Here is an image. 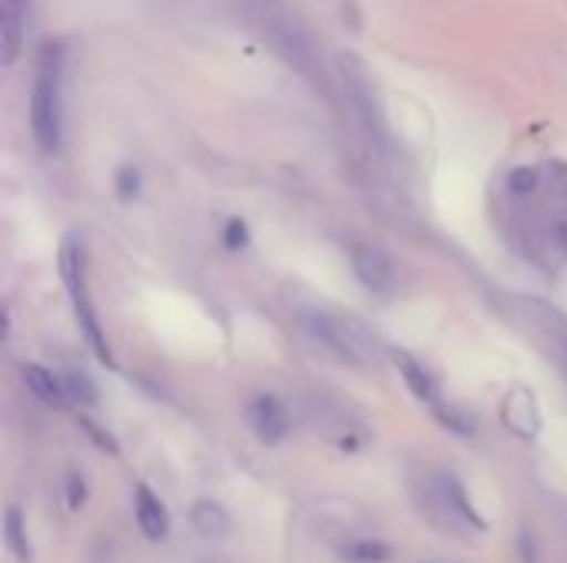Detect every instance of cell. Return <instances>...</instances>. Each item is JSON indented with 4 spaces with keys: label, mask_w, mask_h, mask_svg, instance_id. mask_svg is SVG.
<instances>
[{
    "label": "cell",
    "mask_w": 567,
    "mask_h": 563,
    "mask_svg": "<svg viewBox=\"0 0 567 563\" xmlns=\"http://www.w3.org/2000/svg\"><path fill=\"white\" fill-rule=\"evenodd\" d=\"M60 279L73 299V312H76V322L86 335V342L93 345L96 358L103 365H113V355H110V345L96 325V312L90 305V295H86V272H83V242H76V236H66L63 239V249H60Z\"/></svg>",
    "instance_id": "obj_2"
},
{
    "label": "cell",
    "mask_w": 567,
    "mask_h": 563,
    "mask_svg": "<svg viewBox=\"0 0 567 563\" xmlns=\"http://www.w3.org/2000/svg\"><path fill=\"white\" fill-rule=\"evenodd\" d=\"M23 382H27V388H30L40 402H47V405H63V402H66L63 378H56L53 372H47V368H40V365H23Z\"/></svg>",
    "instance_id": "obj_11"
},
{
    "label": "cell",
    "mask_w": 567,
    "mask_h": 563,
    "mask_svg": "<svg viewBox=\"0 0 567 563\" xmlns=\"http://www.w3.org/2000/svg\"><path fill=\"white\" fill-rule=\"evenodd\" d=\"M339 73H342V86H346V96L359 116V123L365 126V133L372 139H385V119H382V110H379V100H375V90L365 76V70L352 60V56H342L339 60Z\"/></svg>",
    "instance_id": "obj_5"
},
{
    "label": "cell",
    "mask_w": 567,
    "mask_h": 563,
    "mask_svg": "<svg viewBox=\"0 0 567 563\" xmlns=\"http://www.w3.org/2000/svg\"><path fill=\"white\" fill-rule=\"evenodd\" d=\"M136 524H140V531L150 538V541H163L166 534H169V518H166V508H163V501L150 491V488H136Z\"/></svg>",
    "instance_id": "obj_9"
},
{
    "label": "cell",
    "mask_w": 567,
    "mask_h": 563,
    "mask_svg": "<svg viewBox=\"0 0 567 563\" xmlns=\"http://www.w3.org/2000/svg\"><path fill=\"white\" fill-rule=\"evenodd\" d=\"M392 362H395L399 375L405 378V385L412 388V395H415V398H422V402H429V405H439L435 382L429 378V372H425L412 355H405V352H392Z\"/></svg>",
    "instance_id": "obj_10"
},
{
    "label": "cell",
    "mask_w": 567,
    "mask_h": 563,
    "mask_svg": "<svg viewBox=\"0 0 567 563\" xmlns=\"http://www.w3.org/2000/svg\"><path fill=\"white\" fill-rule=\"evenodd\" d=\"M30 129L43 153H56L63 139V46L47 43L37 56L30 90Z\"/></svg>",
    "instance_id": "obj_1"
},
{
    "label": "cell",
    "mask_w": 567,
    "mask_h": 563,
    "mask_svg": "<svg viewBox=\"0 0 567 563\" xmlns=\"http://www.w3.org/2000/svg\"><path fill=\"white\" fill-rule=\"evenodd\" d=\"M3 534H7V548L17 561H30V544H27V528H23V518L17 508H7V518H3Z\"/></svg>",
    "instance_id": "obj_14"
},
{
    "label": "cell",
    "mask_w": 567,
    "mask_h": 563,
    "mask_svg": "<svg viewBox=\"0 0 567 563\" xmlns=\"http://www.w3.org/2000/svg\"><path fill=\"white\" fill-rule=\"evenodd\" d=\"M352 269H355V279L375 292V295H392L395 289V262L375 249V246H355L352 249Z\"/></svg>",
    "instance_id": "obj_7"
},
{
    "label": "cell",
    "mask_w": 567,
    "mask_h": 563,
    "mask_svg": "<svg viewBox=\"0 0 567 563\" xmlns=\"http://www.w3.org/2000/svg\"><path fill=\"white\" fill-rule=\"evenodd\" d=\"M249 425L256 431L259 441L266 445H276L289 435V418H286V408L272 398V395H262L249 405Z\"/></svg>",
    "instance_id": "obj_8"
},
{
    "label": "cell",
    "mask_w": 567,
    "mask_h": 563,
    "mask_svg": "<svg viewBox=\"0 0 567 563\" xmlns=\"http://www.w3.org/2000/svg\"><path fill=\"white\" fill-rule=\"evenodd\" d=\"M116 189H120L123 199H133V196L140 192V173H136V169H120Z\"/></svg>",
    "instance_id": "obj_16"
},
{
    "label": "cell",
    "mask_w": 567,
    "mask_h": 563,
    "mask_svg": "<svg viewBox=\"0 0 567 563\" xmlns=\"http://www.w3.org/2000/svg\"><path fill=\"white\" fill-rule=\"evenodd\" d=\"M342 557L349 563H385L392 557V551L382 541L359 538V541H346L342 544Z\"/></svg>",
    "instance_id": "obj_13"
},
{
    "label": "cell",
    "mask_w": 567,
    "mask_h": 563,
    "mask_svg": "<svg viewBox=\"0 0 567 563\" xmlns=\"http://www.w3.org/2000/svg\"><path fill=\"white\" fill-rule=\"evenodd\" d=\"M512 189L515 192H532L535 189V183H538V176H535V169H518V173H512Z\"/></svg>",
    "instance_id": "obj_19"
},
{
    "label": "cell",
    "mask_w": 567,
    "mask_h": 563,
    "mask_svg": "<svg viewBox=\"0 0 567 563\" xmlns=\"http://www.w3.org/2000/svg\"><path fill=\"white\" fill-rule=\"evenodd\" d=\"M502 421L512 435L518 438H538L542 431V411H538V398L532 388L515 385L505 398H502Z\"/></svg>",
    "instance_id": "obj_6"
},
{
    "label": "cell",
    "mask_w": 567,
    "mask_h": 563,
    "mask_svg": "<svg viewBox=\"0 0 567 563\" xmlns=\"http://www.w3.org/2000/svg\"><path fill=\"white\" fill-rule=\"evenodd\" d=\"M60 378H63V392H66L70 402H76V405H93L96 402V388L83 372H66Z\"/></svg>",
    "instance_id": "obj_15"
},
{
    "label": "cell",
    "mask_w": 567,
    "mask_h": 563,
    "mask_svg": "<svg viewBox=\"0 0 567 563\" xmlns=\"http://www.w3.org/2000/svg\"><path fill=\"white\" fill-rule=\"evenodd\" d=\"M259 23H262V33L269 37V43L296 66H309L312 63V46H309V37L306 30L299 27V20L276 0H262L259 3Z\"/></svg>",
    "instance_id": "obj_4"
},
{
    "label": "cell",
    "mask_w": 567,
    "mask_h": 563,
    "mask_svg": "<svg viewBox=\"0 0 567 563\" xmlns=\"http://www.w3.org/2000/svg\"><path fill=\"white\" fill-rule=\"evenodd\" d=\"M80 428H83V431H86V435H90V438H93V441H96V445H100L103 451H110V455H116V451H120V445H116V441H113V438H110L106 431H100V428H96L93 421H80Z\"/></svg>",
    "instance_id": "obj_18"
},
{
    "label": "cell",
    "mask_w": 567,
    "mask_h": 563,
    "mask_svg": "<svg viewBox=\"0 0 567 563\" xmlns=\"http://www.w3.org/2000/svg\"><path fill=\"white\" fill-rule=\"evenodd\" d=\"M306 329L326 348H332L342 362H352V365L375 362V338L355 319H342V315H329V312H306Z\"/></svg>",
    "instance_id": "obj_3"
},
{
    "label": "cell",
    "mask_w": 567,
    "mask_h": 563,
    "mask_svg": "<svg viewBox=\"0 0 567 563\" xmlns=\"http://www.w3.org/2000/svg\"><path fill=\"white\" fill-rule=\"evenodd\" d=\"M246 242H249V229H246V222L233 219V222L226 226V246H229V249H243Z\"/></svg>",
    "instance_id": "obj_17"
},
{
    "label": "cell",
    "mask_w": 567,
    "mask_h": 563,
    "mask_svg": "<svg viewBox=\"0 0 567 563\" xmlns=\"http://www.w3.org/2000/svg\"><path fill=\"white\" fill-rule=\"evenodd\" d=\"M189 518H193V528L203 538H226L229 534V514L213 501H199Z\"/></svg>",
    "instance_id": "obj_12"
},
{
    "label": "cell",
    "mask_w": 567,
    "mask_h": 563,
    "mask_svg": "<svg viewBox=\"0 0 567 563\" xmlns=\"http://www.w3.org/2000/svg\"><path fill=\"white\" fill-rule=\"evenodd\" d=\"M66 491H70V508L76 511V508H80V504L86 501V488H83V478H76V475H73V478L66 481Z\"/></svg>",
    "instance_id": "obj_20"
}]
</instances>
